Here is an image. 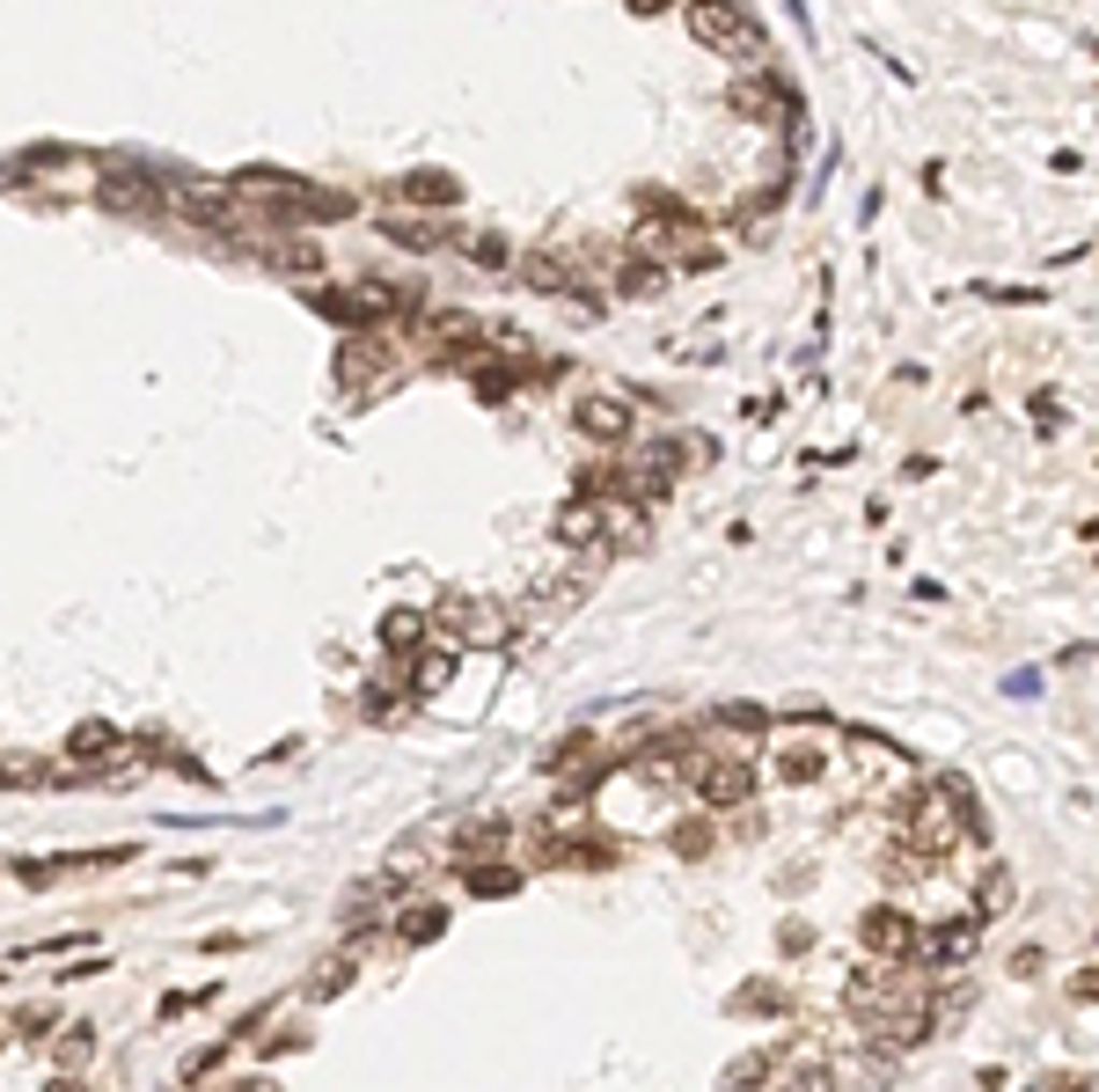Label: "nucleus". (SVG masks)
<instances>
[{"instance_id": "1", "label": "nucleus", "mask_w": 1099, "mask_h": 1092, "mask_svg": "<svg viewBox=\"0 0 1099 1092\" xmlns=\"http://www.w3.org/2000/svg\"><path fill=\"white\" fill-rule=\"evenodd\" d=\"M690 30L696 44H711V52H726V59H763V23L740 8V0H690Z\"/></svg>"}, {"instance_id": "2", "label": "nucleus", "mask_w": 1099, "mask_h": 1092, "mask_svg": "<svg viewBox=\"0 0 1099 1092\" xmlns=\"http://www.w3.org/2000/svg\"><path fill=\"white\" fill-rule=\"evenodd\" d=\"M469 345H485V323H477V316H425V323H418V352L462 360Z\"/></svg>"}, {"instance_id": "3", "label": "nucleus", "mask_w": 1099, "mask_h": 1092, "mask_svg": "<svg viewBox=\"0 0 1099 1092\" xmlns=\"http://www.w3.org/2000/svg\"><path fill=\"white\" fill-rule=\"evenodd\" d=\"M748 792H755L748 762H733V756H726V762H719V756L696 762V799H704V806H740Z\"/></svg>"}, {"instance_id": "4", "label": "nucleus", "mask_w": 1099, "mask_h": 1092, "mask_svg": "<svg viewBox=\"0 0 1099 1092\" xmlns=\"http://www.w3.org/2000/svg\"><path fill=\"white\" fill-rule=\"evenodd\" d=\"M103 169H111V184H103V199H111V206H118V213H147V206H155V199H162V191H155V176H147V169H132V162H125V155H103Z\"/></svg>"}, {"instance_id": "5", "label": "nucleus", "mask_w": 1099, "mask_h": 1092, "mask_svg": "<svg viewBox=\"0 0 1099 1092\" xmlns=\"http://www.w3.org/2000/svg\"><path fill=\"white\" fill-rule=\"evenodd\" d=\"M176 213L199 220V228H213V235H235V228H243V206H235L228 191H205V184H191V191L176 199Z\"/></svg>"}, {"instance_id": "6", "label": "nucleus", "mask_w": 1099, "mask_h": 1092, "mask_svg": "<svg viewBox=\"0 0 1099 1092\" xmlns=\"http://www.w3.org/2000/svg\"><path fill=\"white\" fill-rule=\"evenodd\" d=\"M579 433L602 440V448L631 440V404H623V396H587V404H579Z\"/></svg>"}, {"instance_id": "7", "label": "nucleus", "mask_w": 1099, "mask_h": 1092, "mask_svg": "<svg viewBox=\"0 0 1099 1092\" xmlns=\"http://www.w3.org/2000/svg\"><path fill=\"white\" fill-rule=\"evenodd\" d=\"M529 287H535V294H587V287H579V272H572V264H565V250H529Z\"/></svg>"}, {"instance_id": "8", "label": "nucleus", "mask_w": 1099, "mask_h": 1092, "mask_svg": "<svg viewBox=\"0 0 1099 1092\" xmlns=\"http://www.w3.org/2000/svg\"><path fill=\"white\" fill-rule=\"evenodd\" d=\"M381 235L404 243V250H440V243H448V228L425 220V213H381Z\"/></svg>"}, {"instance_id": "9", "label": "nucleus", "mask_w": 1099, "mask_h": 1092, "mask_svg": "<svg viewBox=\"0 0 1099 1092\" xmlns=\"http://www.w3.org/2000/svg\"><path fill=\"white\" fill-rule=\"evenodd\" d=\"M602 528H609V513H602V499L587 492V499H572L565 513H558V536L565 543H602Z\"/></svg>"}, {"instance_id": "10", "label": "nucleus", "mask_w": 1099, "mask_h": 1092, "mask_svg": "<svg viewBox=\"0 0 1099 1092\" xmlns=\"http://www.w3.org/2000/svg\"><path fill=\"white\" fill-rule=\"evenodd\" d=\"M337 375H345V389H381L389 360H381L374 345H345V352H337Z\"/></svg>"}, {"instance_id": "11", "label": "nucleus", "mask_w": 1099, "mask_h": 1092, "mask_svg": "<svg viewBox=\"0 0 1099 1092\" xmlns=\"http://www.w3.org/2000/svg\"><path fill=\"white\" fill-rule=\"evenodd\" d=\"M440 616H448V624L462 630V638H498V630H506V616H498L491 601H448Z\"/></svg>"}, {"instance_id": "12", "label": "nucleus", "mask_w": 1099, "mask_h": 1092, "mask_svg": "<svg viewBox=\"0 0 1099 1092\" xmlns=\"http://www.w3.org/2000/svg\"><path fill=\"white\" fill-rule=\"evenodd\" d=\"M352 975H360V961H352V953H330V967L316 975V982H308V1005H330V998H337Z\"/></svg>"}, {"instance_id": "13", "label": "nucleus", "mask_w": 1099, "mask_h": 1092, "mask_svg": "<svg viewBox=\"0 0 1099 1092\" xmlns=\"http://www.w3.org/2000/svg\"><path fill=\"white\" fill-rule=\"evenodd\" d=\"M448 674H454V653H448V645H440V653H418V660H410V689H440Z\"/></svg>"}, {"instance_id": "14", "label": "nucleus", "mask_w": 1099, "mask_h": 1092, "mask_svg": "<svg viewBox=\"0 0 1099 1092\" xmlns=\"http://www.w3.org/2000/svg\"><path fill=\"white\" fill-rule=\"evenodd\" d=\"M404 199L410 206H454V176H410Z\"/></svg>"}, {"instance_id": "15", "label": "nucleus", "mask_w": 1099, "mask_h": 1092, "mask_svg": "<svg viewBox=\"0 0 1099 1092\" xmlns=\"http://www.w3.org/2000/svg\"><path fill=\"white\" fill-rule=\"evenodd\" d=\"M865 938H872V946H880V953H901V946H909V924H901V917H887V909H880V917H865Z\"/></svg>"}, {"instance_id": "16", "label": "nucleus", "mask_w": 1099, "mask_h": 1092, "mask_svg": "<svg viewBox=\"0 0 1099 1092\" xmlns=\"http://www.w3.org/2000/svg\"><path fill=\"white\" fill-rule=\"evenodd\" d=\"M418 630H425V609H396V616L381 624V638H389V645H410Z\"/></svg>"}, {"instance_id": "17", "label": "nucleus", "mask_w": 1099, "mask_h": 1092, "mask_svg": "<svg viewBox=\"0 0 1099 1092\" xmlns=\"http://www.w3.org/2000/svg\"><path fill=\"white\" fill-rule=\"evenodd\" d=\"M118 748V726H82L74 733V756H111Z\"/></svg>"}, {"instance_id": "18", "label": "nucleus", "mask_w": 1099, "mask_h": 1092, "mask_svg": "<svg viewBox=\"0 0 1099 1092\" xmlns=\"http://www.w3.org/2000/svg\"><path fill=\"white\" fill-rule=\"evenodd\" d=\"M968 946H975V931H968V924H960V931H931V961H960Z\"/></svg>"}, {"instance_id": "19", "label": "nucleus", "mask_w": 1099, "mask_h": 1092, "mask_svg": "<svg viewBox=\"0 0 1099 1092\" xmlns=\"http://www.w3.org/2000/svg\"><path fill=\"white\" fill-rule=\"evenodd\" d=\"M623 287L631 294H652V287H667V272L660 264H623Z\"/></svg>"}, {"instance_id": "20", "label": "nucleus", "mask_w": 1099, "mask_h": 1092, "mask_svg": "<svg viewBox=\"0 0 1099 1092\" xmlns=\"http://www.w3.org/2000/svg\"><path fill=\"white\" fill-rule=\"evenodd\" d=\"M982 909H1012V873H989L982 880Z\"/></svg>"}, {"instance_id": "21", "label": "nucleus", "mask_w": 1099, "mask_h": 1092, "mask_svg": "<svg viewBox=\"0 0 1099 1092\" xmlns=\"http://www.w3.org/2000/svg\"><path fill=\"white\" fill-rule=\"evenodd\" d=\"M440 924H448L440 909H410V917H404V938H433Z\"/></svg>"}, {"instance_id": "22", "label": "nucleus", "mask_w": 1099, "mask_h": 1092, "mask_svg": "<svg viewBox=\"0 0 1099 1092\" xmlns=\"http://www.w3.org/2000/svg\"><path fill=\"white\" fill-rule=\"evenodd\" d=\"M469 887H477V894H506V887H514V873H498V865L485 873V865H477V873H469Z\"/></svg>"}, {"instance_id": "23", "label": "nucleus", "mask_w": 1099, "mask_h": 1092, "mask_svg": "<svg viewBox=\"0 0 1099 1092\" xmlns=\"http://www.w3.org/2000/svg\"><path fill=\"white\" fill-rule=\"evenodd\" d=\"M477 264L498 272V264H506V243H498V235H477Z\"/></svg>"}, {"instance_id": "24", "label": "nucleus", "mask_w": 1099, "mask_h": 1092, "mask_svg": "<svg viewBox=\"0 0 1099 1092\" xmlns=\"http://www.w3.org/2000/svg\"><path fill=\"white\" fill-rule=\"evenodd\" d=\"M755 1078H763V1055H748V1063H733V1078H726V1086H733V1092H748V1086H755Z\"/></svg>"}, {"instance_id": "25", "label": "nucleus", "mask_w": 1099, "mask_h": 1092, "mask_svg": "<svg viewBox=\"0 0 1099 1092\" xmlns=\"http://www.w3.org/2000/svg\"><path fill=\"white\" fill-rule=\"evenodd\" d=\"M23 777H38V770H30V762H15V756H0V792H8V785H23Z\"/></svg>"}, {"instance_id": "26", "label": "nucleus", "mask_w": 1099, "mask_h": 1092, "mask_svg": "<svg viewBox=\"0 0 1099 1092\" xmlns=\"http://www.w3.org/2000/svg\"><path fill=\"white\" fill-rule=\"evenodd\" d=\"M792 1092H828V1078H821V1071H807V1078H799Z\"/></svg>"}, {"instance_id": "27", "label": "nucleus", "mask_w": 1099, "mask_h": 1092, "mask_svg": "<svg viewBox=\"0 0 1099 1092\" xmlns=\"http://www.w3.org/2000/svg\"><path fill=\"white\" fill-rule=\"evenodd\" d=\"M631 8H638V15H652V8H667V0H631Z\"/></svg>"}]
</instances>
